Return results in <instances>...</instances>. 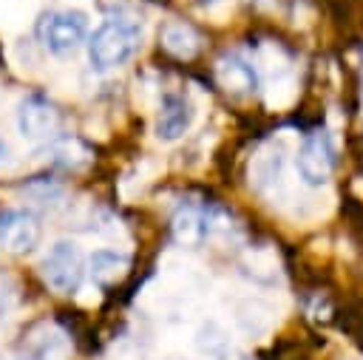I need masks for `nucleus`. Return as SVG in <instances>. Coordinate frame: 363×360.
Instances as JSON below:
<instances>
[{
  "instance_id": "0eeeda50",
  "label": "nucleus",
  "mask_w": 363,
  "mask_h": 360,
  "mask_svg": "<svg viewBox=\"0 0 363 360\" xmlns=\"http://www.w3.org/2000/svg\"><path fill=\"white\" fill-rule=\"evenodd\" d=\"M40 241V224L31 210H0V247L6 252H28Z\"/></svg>"
},
{
  "instance_id": "2eb2a0df",
  "label": "nucleus",
  "mask_w": 363,
  "mask_h": 360,
  "mask_svg": "<svg viewBox=\"0 0 363 360\" xmlns=\"http://www.w3.org/2000/svg\"><path fill=\"white\" fill-rule=\"evenodd\" d=\"M9 303H11V292L3 289V281H0V317L9 312Z\"/></svg>"
},
{
  "instance_id": "20e7f679",
  "label": "nucleus",
  "mask_w": 363,
  "mask_h": 360,
  "mask_svg": "<svg viewBox=\"0 0 363 360\" xmlns=\"http://www.w3.org/2000/svg\"><path fill=\"white\" fill-rule=\"evenodd\" d=\"M335 162H337V153H335L332 136L323 128L309 130L303 136L301 147H298V156H295V167H298L301 179L306 184H312V187L326 184L332 170H335Z\"/></svg>"
},
{
  "instance_id": "9b49d317",
  "label": "nucleus",
  "mask_w": 363,
  "mask_h": 360,
  "mask_svg": "<svg viewBox=\"0 0 363 360\" xmlns=\"http://www.w3.org/2000/svg\"><path fill=\"white\" fill-rule=\"evenodd\" d=\"M159 45L173 57V60H193L201 48V37L190 23L182 20H167L159 28Z\"/></svg>"
},
{
  "instance_id": "dca6fc26",
  "label": "nucleus",
  "mask_w": 363,
  "mask_h": 360,
  "mask_svg": "<svg viewBox=\"0 0 363 360\" xmlns=\"http://www.w3.org/2000/svg\"><path fill=\"white\" fill-rule=\"evenodd\" d=\"M0 360H6V357H0Z\"/></svg>"
},
{
  "instance_id": "6e6552de",
  "label": "nucleus",
  "mask_w": 363,
  "mask_h": 360,
  "mask_svg": "<svg viewBox=\"0 0 363 360\" xmlns=\"http://www.w3.org/2000/svg\"><path fill=\"white\" fill-rule=\"evenodd\" d=\"M216 79L230 96H252L258 91V68L252 60L230 51L216 62Z\"/></svg>"
},
{
  "instance_id": "f8f14e48",
  "label": "nucleus",
  "mask_w": 363,
  "mask_h": 360,
  "mask_svg": "<svg viewBox=\"0 0 363 360\" xmlns=\"http://www.w3.org/2000/svg\"><path fill=\"white\" fill-rule=\"evenodd\" d=\"M128 266H130V261H128L122 252H113V249H99V252H94L91 261H88L91 278H94L99 286L119 283V281L128 275Z\"/></svg>"
},
{
  "instance_id": "1a4fd4ad",
  "label": "nucleus",
  "mask_w": 363,
  "mask_h": 360,
  "mask_svg": "<svg viewBox=\"0 0 363 360\" xmlns=\"http://www.w3.org/2000/svg\"><path fill=\"white\" fill-rule=\"evenodd\" d=\"M23 360H65L68 354V337L54 323H40L28 332L20 349Z\"/></svg>"
},
{
  "instance_id": "423d86ee",
  "label": "nucleus",
  "mask_w": 363,
  "mask_h": 360,
  "mask_svg": "<svg viewBox=\"0 0 363 360\" xmlns=\"http://www.w3.org/2000/svg\"><path fill=\"white\" fill-rule=\"evenodd\" d=\"M60 128V111L51 99H45L43 94H28L20 99L17 105V130L31 139V142H40V139H48L54 136V130Z\"/></svg>"
},
{
  "instance_id": "9d476101",
  "label": "nucleus",
  "mask_w": 363,
  "mask_h": 360,
  "mask_svg": "<svg viewBox=\"0 0 363 360\" xmlns=\"http://www.w3.org/2000/svg\"><path fill=\"white\" fill-rule=\"evenodd\" d=\"M193 122V105L182 94H164L156 113V136L164 142L179 139Z\"/></svg>"
},
{
  "instance_id": "39448f33",
  "label": "nucleus",
  "mask_w": 363,
  "mask_h": 360,
  "mask_svg": "<svg viewBox=\"0 0 363 360\" xmlns=\"http://www.w3.org/2000/svg\"><path fill=\"white\" fill-rule=\"evenodd\" d=\"M213 224H216V210L204 201H182L176 210H173V218H170V232H173V241L182 244V247H199L210 232H213Z\"/></svg>"
},
{
  "instance_id": "7ed1b4c3",
  "label": "nucleus",
  "mask_w": 363,
  "mask_h": 360,
  "mask_svg": "<svg viewBox=\"0 0 363 360\" xmlns=\"http://www.w3.org/2000/svg\"><path fill=\"white\" fill-rule=\"evenodd\" d=\"M88 34V20L82 11L71 9H57L45 11L37 23V40L51 51V54H68L74 51Z\"/></svg>"
},
{
  "instance_id": "f03ea898",
  "label": "nucleus",
  "mask_w": 363,
  "mask_h": 360,
  "mask_svg": "<svg viewBox=\"0 0 363 360\" xmlns=\"http://www.w3.org/2000/svg\"><path fill=\"white\" fill-rule=\"evenodd\" d=\"M40 269H43V281L54 292L74 295L85 278V255L79 252V247L74 241H57L45 252Z\"/></svg>"
},
{
  "instance_id": "ddd939ff",
  "label": "nucleus",
  "mask_w": 363,
  "mask_h": 360,
  "mask_svg": "<svg viewBox=\"0 0 363 360\" xmlns=\"http://www.w3.org/2000/svg\"><path fill=\"white\" fill-rule=\"evenodd\" d=\"M51 162L60 164V167L77 170V167L91 162V150L79 139H60V142L51 145Z\"/></svg>"
},
{
  "instance_id": "f257e3e1",
  "label": "nucleus",
  "mask_w": 363,
  "mask_h": 360,
  "mask_svg": "<svg viewBox=\"0 0 363 360\" xmlns=\"http://www.w3.org/2000/svg\"><path fill=\"white\" fill-rule=\"evenodd\" d=\"M142 43V26L130 14H111L88 37V62L94 71H111L125 65Z\"/></svg>"
},
{
  "instance_id": "4468645a",
  "label": "nucleus",
  "mask_w": 363,
  "mask_h": 360,
  "mask_svg": "<svg viewBox=\"0 0 363 360\" xmlns=\"http://www.w3.org/2000/svg\"><path fill=\"white\" fill-rule=\"evenodd\" d=\"M346 329H349V334L354 337V343L363 349V315H357L352 323H346Z\"/></svg>"
}]
</instances>
